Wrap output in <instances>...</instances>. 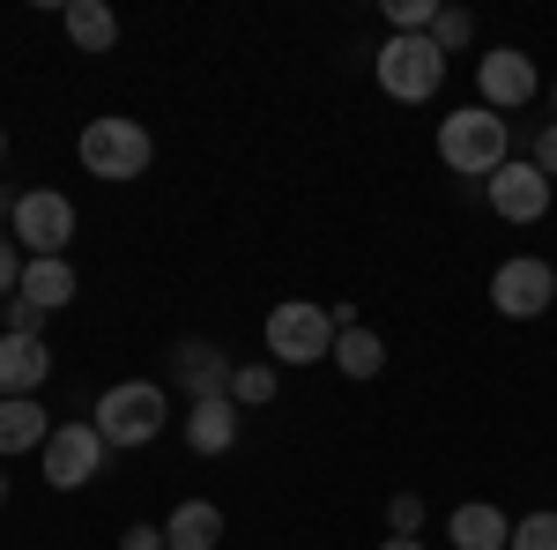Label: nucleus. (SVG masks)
I'll list each match as a JSON object with an SVG mask.
<instances>
[{
    "mask_svg": "<svg viewBox=\"0 0 557 550\" xmlns=\"http://www.w3.org/2000/svg\"><path fill=\"white\" fill-rule=\"evenodd\" d=\"M0 164H8V134H0Z\"/></svg>",
    "mask_w": 557,
    "mask_h": 550,
    "instance_id": "30",
    "label": "nucleus"
},
{
    "mask_svg": "<svg viewBox=\"0 0 557 550\" xmlns=\"http://www.w3.org/2000/svg\"><path fill=\"white\" fill-rule=\"evenodd\" d=\"M260 342L275 365H320V357H335V313L320 297H283V305H268Z\"/></svg>",
    "mask_w": 557,
    "mask_h": 550,
    "instance_id": "4",
    "label": "nucleus"
},
{
    "mask_svg": "<svg viewBox=\"0 0 557 550\" xmlns=\"http://www.w3.org/2000/svg\"><path fill=\"white\" fill-rule=\"evenodd\" d=\"M475 89H483V105H491V112H520V105H535V97H543V75H535V60H528L520 45H498V52H483Z\"/></svg>",
    "mask_w": 557,
    "mask_h": 550,
    "instance_id": "9",
    "label": "nucleus"
},
{
    "mask_svg": "<svg viewBox=\"0 0 557 550\" xmlns=\"http://www.w3.org/2000/svg\"><path fill=\"white\" fill-rule=\"evenodd\" d=\"M104 454H112V447L97 439V424H89V417H67V424H52L38 468H45V484H52V491H83V484H97Z\"/></svg>",
    "mask_w": 557,
    "mask_h": 550,
    "instance_id": "7",
    "label": "nucleus"
},
{
    "mask_svg": "<svg viewBox=\"0 0 557 550\" xmlns=\"http://www.w3.org/2000/svg\"><path fill=\"white\" fill-rule=\"evenodd\" d=\"M446 543L454 550H506L513 543V521L491 506V499H469V506L446 513Z\"/></svg>",
    "mask_w": 557,
    "mask_h": 550,
    "instance_id": "13",
    "label": "nucleus"
},
{
    "mask_svg": "<svg viewBox=\"0 0 557 550\" xmlns=\"http://www.w3.org/2000/svg\"><path fill=\"white\" fill-rule=\"evenodd\" d=\"M550 120H557V89H550Z\"/></svg>",
    "mask_w": 557,
    "mask_h": 550,
    "instance_id": "31",
    "label": "nucleus"
},
{
    "mask_svg": "<svg viewBox=\"0 0 557 550\" xmlns=\"http://www.w3.org/2000/svg\"><path fill=\"white\" fill-rule=\"evenodd\" d=\"M75 291H83V283H75V260L60 254V260H30V268H23V291H15V297H30L38 313H60Z\"/></svg>",
    "mask_w": 557,
    "mask_h": 550,
    "instance_id": "17",
    "label": "nucleus"
},
{
    "mask_svg": "<svg viewBox=\"0 0 557 550\" xmlns=\"http://www.w3.org/2000/svg\"><path fill=\"white\" fill-rule=\"evenodd\" d=\"M438 83H446V52L431 38H394L386 30L380 38V89L394 97V105H424V97H438Z\"/></svg>",
    "mask_w": 557,
    "mask_h": 550,
    "instance_id": "5",
    "label": "nucleus"
},
{
    "mask_svg": "<svg viewBox=\"0 0 557 550\" xmlns=\"http://www.w3.org/2000/svg\"><path fill=\"white\" fill-rule=\"evenodd\" d=\"M45 380H52V350H45V335H0V402L38 394Z\"/></svg>",
    "mask_w": 557,
    "mask_h": 550,
    "instance_id": "11",
    "label": "nucleus"
},
{
    "mask_svg": "<svg viewBox=\"0 0 557 550\" xmlns=\"http://www.w3.org/2000/svg\"><path fill=\"white\" fill-rule=\"evenodd\" d=\"M238 424H246V410H238L231 394L194 402V410H186V447H194V454H231V447H238Z\"/></svg>",
    "mask_w": 557,
    "mask_h": 550,
    "instance_id": "14",
    "label": "nucleus"
},
{
    "mask_svg": "<svg viewBox=\"0 0 557 550\" xmlns=\"http://www.w3.org/2000/svg\"><path fill=\"white\" fill-rule=\"evenodd\" d=\"M386 528H394V536H417V528H424V499H417V491H394V499H386Z\"/></svg>",
    "mask_w": 557,
    "mask_h": 550,
    "instance_id": "24",
    "label": "nucleus"
},
{
    "mask_svg": "<svg viewBox=\"0 0 557 550\" xmlns=\"http://www.w3.org/2000/svg\"><path fill=\"white\" fill-rule=\"evenodd\" d=\"M172 380L194 394V402H215V394H231V357L215 350V342H178L172 350Z\"/></svg>",
    "mask_w": 557,
    "mask_h": 550,
    "instance_id": "12",
    "label": "nucleus"
},
{
    "mask_svg": "<svg viewBox=\"0 0 557 550\" xmlns=\"http://www.w3.org/2000/svg\"><path fill=\"white\" fill-rule=\"evenodd\" d=\"M75 157H83L89 179L127 186V179H141V171L157 164V142H149V127H141V120L104 112V120H83V134H75Z\"/></svg>",
    "mask_w": 557,
    "mask_h": 550,
    "instance_id": "2",
    "label": "nucleus"
},
{
    "mask_svg": "<svg viewBox=\"0 0 557 550\" xmlns=\"http://www.w3.org/2000/svg\"><path fill=\"white\" fill-rule=\"evenodd\" d=\"M438 164L461 179H498V164H513V127L491 105H461L438 120Z\"/></svg>",
    "mask_w": 557,
    "mask_h": 550,
    "instance_id": "1",
    "label": "nucleus"
},
{
    "mask_svg": "<svg viewBox=\"0 0 557 550\" xmlns=\"http://www.w3.org/2000/svg\"><path fill=\"white\" fill-rule=\"evenodd\" d=\"M528 164L543 171V179H557V120H550L543 134H535V157H528Z\"/></svg>",
    "mask_w": 557,
    "mask_h": 550,
    "instance_id": "27",
    "label": "nucleus"
},
{
    "mask_svg": "<svg viewBox=\"0 0 557 550\" xmlns=\"http://www.w3.org/2000/svg\"><path fill=\"white\" fill-rule=\"evenodd\" d=\"M23 268H30V260H23V246H15V239H0V305L23 291Z\"/></svg>",
    "mask_w": 557,
    "mask_h": 550,
    "instance_id": "25",
    "label": "nucleus"
},
{
    "mask_svg": "<svg viewBox=\"0 0 557 550\" xmlns=\"http://www.w3.org/2000/svg\"><path fill=\"white\" fill-rule=\"evenodd\" d=\"M506 550H557V513H520Z\"/></svg>",
    "mask_w": 557,
    "mask_h": 550,
    "instance_id": "22",
    "label": "nucleus"
},
{
    "mask_svg": "<svg viewBox=\"0 0 557 550\" xmlns=\"http://www.w3.org/2000/svg\"><path fill=\"white\" fill-rule=\"evenodd\" d=\"M8 223H15V239H23V254H30V260H60L67 246H75V201H67L60 186H30V194H15Z\"/></svg>",
    "mask_w": 557,
    "mask_h": 550,
    "instance_id": "6",
    "label": "nucleus"
},
{
    "mask_svg": "<svg viewBox=\"0 0 557 550\" xmlns=\"http://www.w3.org/2000/svg\"><path fill=\"white\" fill-rule=\"evenodd\" d=\"M164 417H172V394L157 380H120L97 394V410H89V424H97V439L104 447H149L157 431H164Z\"/></svg>",
    "mask_w": 557,
    "mask_h": 550,
    "instance_id": "3",
    "label": "nucleus"
},
{
    "mask_svg": "<svg viewBox=\"0 0 557 550\" xmlns=\"http://www.w3.org/2000/svg\"><path fill=\"white\" fill-rule=\"evenodd\" d=\"M0 335H45V313L30 297H8V305H0Z\"/></svg>",
    "mask_w": 557,
    "mask_h": 550,
    "instance_id": "23",
    "label": "nucleus"
},
{
    "mask_svg": "<svg viewBox=\"0 0 557 550\" xmlns=\"http://www.w3.org/2000/svg\"><path fill=\"white\" fill-rule=\"evenodd\" d=\"M335 365H343V380H380L386 372L380 328H343V335H335Z\"/></svg>",
    "mask_w": 557,
    "mask_h": 550,
    "instance_id": "19",
    "label": "nucleus"
},
{
    "mask_svg": "<svg viewBox=\"0 0 557 550\" xmlns=\"http://www.w3.org/2000/svg\"><path fill=\"white\" fill-rule=\"evenodd\" d=\"M483 194H491V209L506 216V223H543V216H550V179L528 164V157L498 164V179H491Z\"/></svg>",
    "mask_w": 557,
    "mask_h": 550,
    "instance_id": "10",
    "label": "nucleus"
},
{
    "mask_svg": "<svg viewBox=\"0 0 557 550\" xmlns=\"http://www.w3.org/2000/svg\"><path fill=\"white\" fill-rule=\"evenodd\" d=\"M469 38H475V15H469V8H438V23H431V45H438V52H461Z\"/></svg>",
    "mask_w": 557,
    "mask_h": 550,
    "instance_id": "21",
    "label": "nucleus"
},
{
    "mask_svg": "<svg viewBox=\"0 0 557 550\" xmlns=\"http://www.w3.org/2000/svg\"><path fill=\"white\" fill-rule=\"evenodd\" d=\"M380 550H424V543H417V536H386Z\"/></svg>",
    "mask_w": 557,
    "mask_h": 550,
    "instance_id": "28",
    "label": "nucleus"
},
{
    "mask_svg": "<svg viewBox=\"0 0 557 550\" xmlns=\"http://www.w3.org/2000/svg\"><path fill=\"white\" fill-rule=\"evenodd\" d=\"M45 439H52V417H45L38 394L0 402V454H45Z\"/></svg>",
    "mask_w": 557,
    "mask_h": 550,
    "instance_id": "15",
    "label": "nucleus"
},
{
    "mask_svg": "<svg viewBox=\"0 0 557 550\" xmlns=\"http://www.w3.org/2000/svg\"><path fill=\"white\" fill-rule=\"evenodd\" d=\"M275 387H283V380H275V365H260V357H253V365H231V402H238V410H268Z\"/></svg>",
    "mask_w": 557,
    "mask_h": 550,
    "instance_id": "20",
    "label": "nucleus"
},
{
    "mask_svg": "<svg viewBox=\"0 0 557 550\" xmlns=\"http://www.w3.org/2000/svg\"><path fill=\"white\" fill-rule=\"evenodd\" d=\"M120 550H172V543H164V521H157V528H149V521H134L127 536H120Z\"/></svg>",
    "mask_w": 557,
    "mask_h": 550,
    "instance_id": "26",
    "label": "nucleus"
},
{
    "mask_svg": "<svg viewBox=\"0 0 557 550\" xmlns=\"http://www.w3.org/2000/svg\"><path fill=\"white\" fill-rule=\"evenodd\" d=\"M164 543L172 550H215L223 543V506L215 499H178L172 521H164Z\"/></svg>",
    "mask_w": 557,
    "mask_h": 550,
    "instance_id": "16",
    "label": "nucleus"
},
{
    "mask_svg": "<svg viewBox=\"0 0 557 550\" xmlns=\"http://www.w3.org/2000/svg\"><path fill=\"white\" fill-rule=\"evenodd\" d=\"M491 305L506 313V320H535V313H550L557 305V268L543 254H513L491 268Z\"/></svg>",
    "mask_w": 557,
    "mask_h": 550,
    "instance_id": "8",
    "label": "nucleus"
},
{
    "mask_svg": "<svg viewBox=\"0 0 557 550\" xmlns=\"http://www.w3.org/2000/svg\"><path fill=\"white\" fill-rule=\"evenodd\" d=\"M0 506H8V476H0Z\"/></svg>",
    "mask_w": 557,
    "mask_h": 550,
    "instance_id": "29",
    "label": "nucleus"
},
{
    "mask_svg": "<svg viewBox=\"0 0 557 550\" xmlns=\"http://www.w3.org/2000/svg\"><path fill=\"white\" fill-rule=\"evenodd\" d=\"M60 23H67V38L83 45V52H112V45H120V15H112L104 0H67Z\"/></svg>",
    "mask_w": 557,
    "mask_h": 550,
    "instance_id": "18",
    "label": "nucleus"
}]
</instances>
